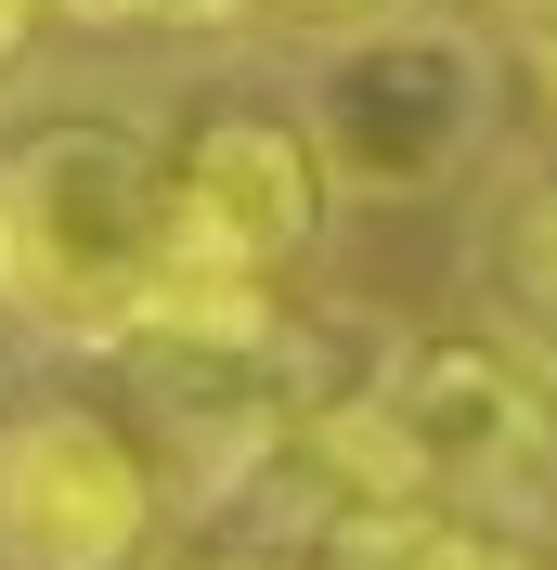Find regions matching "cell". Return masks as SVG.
<instances>
[{"mask_svg": "<svg viewBox=\"0 0 557 570\" xmlns=\"http://www.w3.org/2000/svg\"><path fill=\"white\" fill-rule=\"evenodd\" d=\"M169 285V142L130 117H39L0 142V312L117 351Z\"/></svg>", "mask_w": 557, "mask_h": 570, "instance_id": "1", "label": "cell"}, {"mask_svg": "<svg viewBox=\"0 0 557 570\" xmlns=\"http://www.w3.org/2000/svg\"><path fill=\"white\" fill-rule=\"evenodd\" d=\"M285 117H299V142H312V169H324L338 208H428L506 130V52L467 13L377 0V13H350L299 66V105Z\"/></svg>", "mask_w": 557, "mask_h": 570, "instance_id": "2", "label": "cell"}, {"mask_svg": "<svg viewBox=\"0 0 557 570\" xmlns=\"http://www.w3.org/2000/svg\"><path fill=\"white\" fill-rule=\"evenodd\" d=\"M363 415H377L402 493L441 505V519H480V532H531L557 505V390L531 376L506 337H416L363 376Z\"/></svg>", "mask_w": 557, "mask_h": 570, "instance_id": "3", "label": "cell"}, {"mask_svg": "<svg viewBox=\"0 0 557 570\" xmlns=\"http://www.w3.org/2000/svg\"><path fill=\"white\" fill-rule=\"evenodd\" d=\"M324 169L299 117L273 105H208L169 142V285L156 312H234V298H273L299 259L324 247ZM143 312V324H156Z\"/></svg>", "mask_w": 557, "mask_h": 570, "instance_id": "4", "label": "cell"}, {"mask_svg": "<svg viewBox=\"0 0 557 570\" xmlns=\"http://www.w3.org/2000/svg\"><path fill=\"white\" fill-rule=\"evenodd\" d=\"M156 505L169 480L105 402L39 390L0 415V570H143Z\"/></svg>", "mask_w": 557, "mask_h": 570, "instance_id": "5", "label": "cell"}, {"mask_svg": "<svg viewBox=\"0 0 557 570\" xmlns=\"http://www.w3.org/2000/svg\"><path fill=\"white\" fill-rule=\"evenodd\" d=\"M389 570H545V558H531L519 532H480V519H428Z\"/></svg>", "mask_w": 557, "mask_h": 570, "instance_id": "6", "label": "cell"}, {"mask_svg": "<svg viewBox=\"0 0 557 570\" xmlns=\"http://www.w3.org/2000/svg\"><path fill=\"white\" fill-rule=\"evenodd\" d=\"M182 570H312V558H285V544H221V558H182Z\"/></svg>", "mask_w": 557, "mask_h": 570, "instance_id": "7", "label": "cell"}, {"mask_svg": "<svg viewBox=\"0 0 557 570\" xmlns=\"http://www.w3.org/2000/svg\"><path fill=\"white\" fill-rule=\"evenodd\" d=\"M246 13H260V0H246ZM273 13H338L350 27V13H377V0H273Z\"/></svg>", "mask_w": 557, "mask_h": 570, "instance_id": "8", "label": "cell"}]
</instances>
